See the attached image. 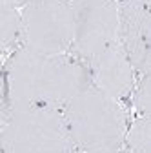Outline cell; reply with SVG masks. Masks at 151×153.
<instances>
[{
  "instance_id": "obj_1",
  "label": "cell",
  "mask_w": 151,
  "mask_h": 153,
  "mask_svg": "<svg viewBox=\"0 0 151 153\" xmlns=\"http://www.w3.org/2000/svg\"><path fill=\"white\" fill-rule=\"evenodd\" d=\"M93 84L87 64L73 53L47 55L16 48L4 62V104L51 106L64 109Z\"/></svg>"
},
{
  "instance_id": "obj_2",
  "label": "cell",
  "mask_w": 151,
  "mask_h": 153,
  "mask_svg": "<svg viewBox=\"0 0 151 153\" xmlns=\"http://www.w3.org/2000/svg\"><path fill=\"white\" fill-rule=\"evenodd\" d=\"M62 111L78 153L124 151L131 124L124 102L91 84Z\"/></svg>"
},
{
  "instance_id": "obj_3",
  "label": "cell",
  "mask_w": 151,
  "mask_h": 153,
  "mask_svg": "<svg viewBox=\"0 0 151 153\" xmlns=\"http://www.w3.org/2000/svg\"><path fill=\"white\" fill-rule=\"evenodd\" d=\"M0 153H78L64 111L51 106L2 108Z\"/></svg>"
},
{
  "instance_id": "obj_4",
  "label": "cell",
  "mask_w": 151,
  "mask_h": 153,
  "mask_svg": "<svg viewBox=\"0 0 151 153\" xmlns=\"http://www.w3.org/2000/svg\"><path fill=\"white\" fill-rule=\"evenodd\" d=\"M22 11V46L38 53H71L75 13L71 0H31Z\"/></svg>"
},
{
  "instance_id": "obj_5",
  "label": "cell",
  "mask_w": 151,
  "mask_h": 153,
  "mask_svg": "<svg viewBox=\"0 0 151 153\" xmlns=\"http://www.w3.org/2000/svg\"><path fill=\"white\" fill-rule=\"evenodd\" d=\"M75 40L71 53L84 64L120 40L118 0H71Z\"/></svg>"
},
{
  "instance_id": "obj_6",
  "label": "cell",
  "mask_w": 151,
  "mask_h": 153,
  "mask_svg": "<svg viewBox=\"0 0 151 153\" xmlns=\"http://www.w3.org/2000/svg\"><path fill=\"white\" fill-rule=\"evenodd\" d=\"M87 68L91 71L93 86H97L104 93L115 97L120 102H126L133 97L138 75L120 40L95 56Z\"/></svg>"
},
{
  "instance_id": "obj_7",
  "label": "cell",
  "mask_w": 151,
  "mask_h": 153,
  "mask_svg": "<svg viewBox=\"0 0 151 153\" xmlns=\"http://www.w3.org/2000/svg\"><path fill=\"white\" fill-rule=\"evenodd\" d=\"M120 42L138 76L151 69V7L142 0H122Z\"/></svg>"
},
{
  "instance_id": "obj_8",
  "label": "cell",
  "mask_w": 151,
  "mask_h": 153,
  "mask_svg": "<svg viewBox=\"0 0 151 153\" xmlns=\"http://www.w3.org/2000/svg\"><path fill=\"white\" fill-rule=\"evenodd\" d=\"M0 42L7 56L22 46V11L15 7L0 6Z\"/></svg>"
},
{
  "instance_id": "obj_9",
  "label": "cell",
  "mask_w": 151,
  "mask_h": 153,
  "mask_svg": "<svg viewBox=\"0 0 151 153\" xmlns=\"http://www.w3.org/2000/svg\"><path fill=\"white\" fill-rule=\"evenodd\" d=\"M126 148L151 153V117H135L131 120Z\"/></svg>"
},
{
  "instance_id": "obj_10",
  "label": "cell",
  "mask_w": 151,
  "mask_h": 153,
  "mask_svg": "<svg viewBox=\"0 0 151 153\" xmlns=\"http://www.w3.org/2000/svg\"><path fill=\"white\" fill-rule=\"evenodd\" d=\"M131 104H133L137 117H151V69L138 76Z\"/></svg>"
},
{
  "instance_id": "obj_11",
  "label": "cell",
  "mask_w": 151,
  "mask_h": 153,
  "mask_svg": "<svg viewBox=\"0 0 151 153\" xmlns=\"http://www.w3.org/2000/svg\"><path fill=\"white\" fill-rule=\"evenodd\" d=\"M31 0H0V6H6V7H15V9H22L26 7Z\"/></svg>"
},
{
  "instance_id": "obj_12",
  "label": "cell",
  "mask_w": 151,
  "mask_h": 153,
  "mask_svg": "<svg viewBox=\"0 0 151 153\" xmlns=\"http://www.w3.org/2000/svg\"><path fill=\"white\" fill-rule=\"evenodd\" d=\"M124 153H144V151H138V149H133V148H124Z\"/></svg>"
},
{
  "instance_id": "obj_13",
  "label": "cell",
  "mask_w": 151,
  "mask_h": 153,
  "mask_svg": "<svg viewBox=\"0 0 151 153\" xmlns=\"http://www.w3.org/2000/svg\"><path fill=\"white\" fill-rule=\"evenodd\" d=\"M142 2H144L146 6H149V7H151V0H142Z\"/></svg>"
},
{
  "instance_id": "obj_14",
  "label": "cell",
  "mask_w": 151,
  "mask_h": 153,
  "mask_svg": "<svg viewBox=\"0 0 151 153\" xmlns=\"http://www.w3.org/2000/svg\"><path fill=\"white\" fill-rule=\"evenodd\" d=\"M80 153H86V151H80Z\"/></svg>"
},
{
  "instance_id": "obj_15",
  "label": "cell",
  "mask_w": 151,
  "mask_h": 153,
  "mask_svg": "<svg viewBox=\"0 0 151 153\" xmlns=\"http://www.w3.org/2000/svg\"><path fill=\"white\" fill-rule=\"evenodd\" d=\"M118 2H122V0H118Z\"/></svg>"
}]
</instances>
